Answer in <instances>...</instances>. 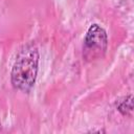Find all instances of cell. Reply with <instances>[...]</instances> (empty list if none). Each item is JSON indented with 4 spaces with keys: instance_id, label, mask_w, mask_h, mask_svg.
I'll list each match as a JSON object with an SVG mask.
<instances>
[{
    "instance_id": "7a4b0ae2",
    "label": "cell",
    "mask_w": 134,
    "mask_h": 134,
    "mask_svg": "<svg viewBox=\"0 0 134 134\" xmlns=\"http://www.w3.org/2000/svg\"><path fill=\"white\" fill-rule=\"evenodd\" d=\"M108 47V36L106 30L98 24L93 23L87 30L83 45V57L91 62L100 59L106 53Z\"/></svg>"
},
{
    "instance_id": "6da1fadb",
    "label": "cell",
    "mask_w": 134,
    "mask_h": 134,
    "mask_svg": "<svg viewBox=\"0 0 134 134\" xmlns=\"http://www.w3.org/2000/svg\"><path fill=\"white\" fill-rule=\"evenodd\" d=\"M39 58L38 48L32 43L21 48L10 72V81L15 89L26 93L31 90L38 75Z\"/></svg>"
},
{
    "instance_id": "3957f363",
    "label": "cell",
    "mask_w": 134,
    "mask_h": 134,
    "mask_svg": "<svg viewBox=\"0 0 134 134\" xmlns=\"http://www.w3.org/2000/svg\"><path fill=\"white\" fill-rule=\"evenodd\" d=\"M132 95H128L126 97H124L122 99H120L116 106L117 110L122 114V115H132V110H133V105H132Z\"/></svg>"
}]
</instances>
